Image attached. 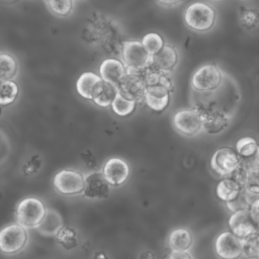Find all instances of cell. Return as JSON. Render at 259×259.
<instances>
[{"label": "cell", "instance_id": "22", "mask_svg": "<svg viewBox=\"0 0 259 259\" xmlns=\"http://www.w3.org/2000/svg\"><path fill=\"white\" fill-rule=\"evenodd\" d=\"M101 80V77L93 72L89 71L82 73L76 82V89L78 94L85 99L92 100L94 90Z\"/></svg>", "mask_w": 259, "mask_h": 259}, {"label": "cell", "instance_id": "18", "mask_svg": "<svg viewBox=\"0 0 259 259\" xmlns=\"http://www.w3.org/2000/svg\"><path fill=\"white\" fill-rule=\"evenodd\" d=\"M179 55L177 50L168 44H165L156 54L152 55L151 63L159 70L170 73L177 65Z\"/></svg>", "mask_w": 259, "mask_h": 259}, {"label": "cell", "instance_id": "8", "mask_svg": "<svg viewBox=\"0 0 259 259\" xmlns=\"http://www.w3.org/2000/svg\"><path fill=\"white\" fill-rule=\"evenodd\" d=\"M235 148L240 166L248 171L259 167V144L254 138H240L236 142Z\"/></svg>", "mask_w": 259, "mask_h": 259}, {"label": "cell", "instance_id": "16", "mask_svg": "<svg viewBox=\"0 0 259 259\" xmlns=\"http://www.w3.org/2000/svg\"><path fill=\"white\" fill-rule=\"evenodd\" d=\"M125 74L126 68L124 64L115 58H107L99 66V76L101 79L115 86H117Z\"/></svg>", "mask_w": 259, "mask_h": 259}, {"label": "cell", "instance_id": "31", "mask_svg": "<svg viewBox=\"0 0 259 259\" xmlns=\"http://www.w3.org/2000/svg\"><path fill=\"white\" fill-rule=\"evenodd\" d=\"M58 242L67 250L73 249L77 245L76 232L68 227H63L57 234Z\"/></svg>", "mask_w": 259, "mask_h": 259}, {"label": "cell", "instance_id": "36", "mask_svg": "<svg viewBox=\"0 0 259 259\" xmlns=\"http://www.w3.org/2000/svg\"><path fill=\"white\" fill-rule=\"evenodd\" d=\"M167 259H193L188 251H171Z\"/></svg>", "mask_w": 259, "mask_h": 259}, {"label": "cell", "instance_id": "26", "mask_svg": "<svg viewBox=\"0 0 259 259\" xmlns=\"http://www.w3.org/2000/svg\"><path fill=\"white\" fill-rule=\"evenodd\" d=\"M18 85L13 80L0 81V105H9L15 101L18 95Z\"/></svg>", "mask_w": 259, "mask_h": 259}, {"label": "cell", "instance_id": "32", "mask_svg": "<svg viewBox=\"0 0 259 259\" xmlns=\"http://www.w3.org/2000/svg\"><path fill=\"white\" fill-rule=\"evenodd\" d=\"M50 9L57 15L66 16L73 9V0H47Z\"/></svg>", "mask_w": 259, "mask_h": 259}, {"label": "cell", "instance_id": "20", "mask_svg": "<svg viewBox=\"0 0 259 259\" xmlns=\"http://www.w3.org/2000/svg\"><path fill=\"white\" fill-rule=\"evenodd\" d=\"M118 94L117 87L111 83L101 80L92 95V101L100 107H108Z\"/></svg>", "mask_w": 259, "mask_h": 259}, {"label": "cell", "instance_id": "4", "mask_svg": "<svg viewBox=\"0 0 259 259\" xmlns=\"http://www.w3.org/2000/svg\"><path fill=\"white\" fill-rule=\"evenodd\" d=\"M223 82V73L214 64L200 66L192 75L191 86L200 93H208L217 90Z\"/></svg>", "mask_w": 259, "mask_h": 259}, {"label": "cell", "instance_id": "6", "mask_svg": "<svg viewBox=\"0 0 259 259\" xmlns=\"http://www.w3.org/2000/svg\"><path fill=\"white\" fill-rule=\"evenodd\" d=\"M174 128L186 137H194L202 131L201 112L196 109H181L176 111L172 117Z\"/></svg>", "mask_w": 259, "mask_h": 259}, {"label": "cell", "instance_id": "1", "mask_svg": "<svg viewBox=\"0 0 259 259\" xmlns=\"http://www.w3.org/2000/svg\"><path fill=\"white\" fill-rule=\"evenodd\" d=\"M217 20L215 9L201 1L193 2L184 11V21L193 31L206 32L211 29Z\"/></svg>", "mask_w": 259, "mask_h": 259}, {"label": "cell", "instance_id": "5", "mask_svg": "<svg viewBox=\"0 0 259 259\" xmlns=\"http://www.w3.org/2000/svg\"><path fill=\"white\" fill-rule=\"evenodd\" d=\"M27 232L19 224H11L0 230V252L12 255L20 252L26 246Z\"/></svg>", "mask_w": 259, "mask_h": 259}, {"label": "cell", "instance_id": "30", "mask_svg": "<svg viewBox=\"0 0 259 259\" xmlns=\"http://www.w3.org/2000/svg\"><path fill=\"white\" fill-rule=\"evenodd\" d=\"M141 41L151 56L156 54L165 45L164 38L157 32H149L145 34Z\"/></svg>", "mask_w": 259, "mask_h": 259}, {"label": "cell", "instance_id": "13", "mask_svg": "<svg viewBox=\"0 0 259 259\" xmlns=\"http://www.w3.org/2000/svg\"><path fill=\"white\" fill-rule=\"evenodd\" d=\"M83 195L90 199L106 198L110 193V185L102 172H92L84 177Z\"/></svg>", "mask_w": 259, "mask_h": 259}, {"label": "cell", "instance_id": "29", "mask_svg": "<svg viewBox=\"0 0 259 259\" xmlns=\"http://www.w3.org/2000/svg\"><path fill=\"white\" fill-rule=\"evenodd\" d=\"M242 254L248 259L259 257V234L257 232L242 239Z\"/></svg>", "mask_w": 259, "mask_h": 259}, {"label": "cell", "instance_id": "37", "mask_svg": "<svg viewBox=\"0 0 259 259\" xmlns=\"http://www.w3.org/2000/svg\"><path fill=\"white\" fill-rule=\"evenodd\" d=\"M159 5L164 7H175L182 3L183 0H155Z\"/></svg>", "mask_w": 259, "mask_h": 259}, {"label": "cell", "instance_id": "17", "mask_svg": "<svg viewBox=\"0 0 259 259\" xmlns=\"http://www.w3.org/2000/svg\"><path fill=\"white\" fill-rule=\"evenodd\" d=\"M202 116V130L210 135H217L225 131L230 122V117L218 109L200 111Z\"/></svg>", "mask_w": 259, "mask_h": 259}, {"label": "cell", "instance_id": "3", "mask_svg": "<svg viewBox=\"0 0 259 259\" xmlns=\"http://www.w3.org/2000/svg\"><path fill=\"white\" fill-rule=\"evenodd\" d=\"M47 211L45 203L36 197L22 199L16 208L17 224L24 228H36Z\"/></svg>", "mask_w": 259, "mask_h": 259}, {"label": "cell", "instance_id": "2", "mask_svg": "<svg viewBox=\"0 0 259 259\" xmlns=\"http://www.w3.org/2000/svg\"><path fill=\"white\" fill-rule=\"evenodd\" d=\"M121 62L126 71L138 72L143 70L151 63V55L147 52L141 40H124L120 49Z\"/></svg>", "mask_w": 259, "mask_h": 259}, {"label": "cell", "instance_id": "23", "mask_svg": "<svg viewBox=\"0 0 259 259\" xmlns=\"http://www.w3.org/2000/svg\"><path fill=\"white\" fill-rule=\"evenodd\" d=\"M244 187L232 179L230 176L224 177L215 186L217 197L225 203L233 200Z\"/></svg>", "mask_w": 259, "mask_h": 259}, {"label": "cell", "instance_id": "15", "mask_svg": "<svg viewBox=\"0 0 259 259\" xmlns=\"http://www.w3.org/2000/svg\"><path fill=\"white\" fill-rule=\"evenodd\" d=\"M171 91L161 85H151L146 87L144 100L146 104L156 112H161L170 103Z\"/></svg>", "mask_w": 259, "mask_h": 259}, {"label": "cell", "instance_id": "7", "mask_svg": "<svg viewBox=\"0 0 259 259\" xmlns=\"http://www.w3.org/2000/svg\"><path fill=\"white\" fill-rule=\"evenodd\" d=\"M53 183L60 193L65 195H75L82 193L83 191L84 176L78 171L64 169L55 175Z\"/></svg>", "mask_w": 259, "mask_h": 259}, {"label": "cell", "instance_id": "39", "mask_svg": "<svg viewBox=\"0 0 259 259\" xmlns=\"http://www.w3.org/2000/svg\"><path fill=\"white\" fill-rule=\"evenodd\" d=\"M256 232L259 234V223L256 224Z\"/></svg>", "mask_w": 259, "mask_h": 259}, {"label": "cell", "instance_id": "28", "mask_svg": "<svg viewBox=\"0 0 259 259\" xmlns=\"http://www.w3.org/2000/svg\"><path fill=\"white\" fill-rule=\"evenodd\" d=\"M110 106L116 115L125 117V116L131 115L135 111L137 102L134 100H131L128 98H125L118 93Z\"/></svg>", "mask_w": 259, "mask_h": 259}, {"label": "cell", "instance_id": "25", "mask_svg": "<svg viewBox=\"0 0 259 259\" xmlns=\"http://www.w3.org/2000/svg\"><path fill=\"white\" fill-rule=\"evenodd\" d=\"M17 73V62L11 55L0 53V81L12 80Z\"/></svg>", "mask_w": 259, "mask_h": 259}, {"label": "cell", "instance_id": "19", "mask_svg": "<svg viewBox=\"0 0 259 259\" xmlns=\"http://www.w3.org/2000/svg\"><path fill=\"white\" fill-rule=\"evenodd\" d=\"M63 227L64 222L61 214L54 208H48L42 221L36 227V230L42 236L52 237L57 236Z\"/></svg>", "mask_w": 259, "mask_h": 259}, {"label": "cell", "instance_id": "24", "mask_svg": "<svg viewBox=\"0 0 259 259\" xmlns=\"http://www.w3.org/2000/svg\"><path fill=\"white\" fill-rule=\"evenodd\" d=\"M258 196L253 195L252 193L248 192L245 188H243L233 200L226 202V206L231 212H236L239 210H246V209H249L251 203Z\"/></svg>", "mask_w": 259, "mask_h": 259}, {"label": "cell", "instance_id": "21", "mask_svg": "<svg viewBox=\"0 0 259 259\" xmlns=\"http://www.w3.org/2000/svg\"><path fill=\"white\" fill-rule=\"evenodd\" d=\"M192 245L193 237L187 229H175L168 237V246L171 251H189Z\"/></svg>", "mask_w": 259, "mask_h": 259}, {"label": "cell", "instance_id": "40", "mask_svg": "<svg viewBox=\"0 0 259 259\" xmlns=\"http://www.w3.org/2000/svg\"><path fill=\"white\" fill-rule=\"evenodd\" d=\"M2 114V108H1V105H0V115Z\"/></svg>", "mask_w": 259, "mask_h": 259}, {"label": "cell", "instance_id": "38", "mask_svg": "<svg viewBox=\"0 0 259 259\" xmlns=\"http://www.w3.org/2000/svg\"><path fill=\"white\" fill-rule=\"evenodd\" d=\"M95 259H107V257L104 253H98V254H96Z\"/></svg>", "mask_w": 259, "mask_h": 259}, {"label": "cell", "instance_id": "14", "mask_svg": "<svg viewBox=\"0 0 259 259\" xmlns=\"http://www.w3.org/2000/svg\"><path fill=\"white\" fill-rule=\"evenodd\" d=\"M228 225L230 231L240 239L256 232V223L252 219L248 209L232 212L229 218Z\"/></svg>", "mask_w": 259, "mask_h": 259}, {"label": "cell", "instance_id": "10", "mask_svg": "<svg viewBox=\"0 0 259 259\" xmlns=\"http://www.w3.org/2000/svg\"><path fill=\"white\" fill-rule=\"evenodd\" d=\"M117 90L120 95L137 103L144 100L146 92V84L143 80L140 71H126V74L117 84Z\"/></svg>", "mask_w": 259, "mask_h": 259}, {"label": "cell", "instance_id": "9", "mask_svg": "<svg viewBox=\"0 0 259 259\" xmlns=\"http://www.w3.org/2000/svg\"><path fill=\"white\" fill-rule=\"evenodd\" d=\"M239 166V158L235 150L230 147L219 148L211 156L210 168L222 177H228Z\"/></svg>", "mask_w": 259, "mask_h": 259}, {"label": "cell", "instance_id": "11", "mask_svg": "<svg viewBox=\"0 0 259 259\" xmlns=\"http://www.w3.org/2000/svg\"><path fill=\"white\" fill-rule=\"evenodd\" d=\"M214 250L221 259H239L242 254V239L231 231L221 233L214 242Z\"/></svg>", "mask_w": 259, "mask_h": 259}, {"label": "cell", "instance_id": "35", "mask_svg": "<svg viewBox=\"0 0 259 259\" xmlns=\"http://www.w3.org/2000/svg\"><path fill=\"white\" fill-rule=\"evenodd\" d=\"M248 210H249L252 219L254 220V222L256 224L259 223V196L253 200V202L251 203Z\"/></svg>", "mask_w": 259, "mask_h": 259}, {"label": "cell", "instance_id": "34", "mask_svg": "<svg viewBox=\"0 0 259 259\" xmlns=\"http://www.w3.org/2000/svg\"><path fill=\"white\" fill-rule=\"evenodd\" d=\"M247 174H248V170H246L245 168H243L242 166H238L230 175V177L232 179H234L236 182H238L240 185H242L244 187L246 178H247Z\"/></svg>", "mask_w": 259, "mask_h": 259}, {"label": "cell", "instance_id": "33", "mask_svg": "<svg viewBox=\"0 0 259 259\" xmlns=\"http://www.w3.org/2000/svg\"><path fill=\"white\" fill-rule=\"evenodd\" d=\"M244 188L255 196H259V167L248 171Z\"/></svg>", "mask_w": 259, "mask_h": 259}, {"label": "cell", "instance_id": "12", "mask_svg": "<svg viewBox=\"0 0 259 259\" xmlns=\"http://www.w3.org/2000/svg\"><path fill=\"white\" fill-rule=\"evenodd\" d=\"M102 174L110 186H120L130 176V167L121 158L113 157L105 162Z\"/></svg>", "mask_w": 259, "mask_h": 259}, {"label": "cell", "instance_id": "41", "mask_svg": "<svg viewBox=\"0 0 259 259\" xmlns=\"http://www.w3.org/2000/svg\"><path fill=\"white\" fill-rule=\"evenodd\" d=\"M257 259H259V257H258V258H257Z\"/></svg>", "mask_w": 259, "mask_h": 259}, {"label": "cell", "instance_id": "27", "mask_svg": "<svg viewBox=\"0 0 259 259\" xmlns=\"http://www.w3.org/2000/svg\"><path fill=\"white\" fill-rule=\"evenodd\" d=\"M239 22L246 30L256 29L259 26V10L253 7H245L241 9Z\"/></svg>", "mask_w": 259, "mask_h": 259}]
</instances>
